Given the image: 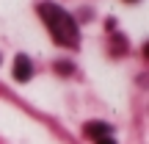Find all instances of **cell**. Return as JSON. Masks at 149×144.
Returning a JSON list of instances; mask_svg holds the SVG:
<instances>
[{"instance_id": "6da1fadb", "label": "cell", "mask_w": 149, "mask_h": 144, "mask_svg": "<svg viewBox=\"0 0 149 144\" xmlns=\"http://www.w3.org/2000/svg\"><path fill=\"white\" fill-rule=\"evenodd\" d=\"M39 14L44 17L50 33H53V39L58 44H64V47H77L80 31H77V22L72 20L69 11H64L61 6H55V3H42V6H39Z\"/></svg>"}, {"instance_id": "7a4b0ae2", "label": "cell", "mask_w": 149, "mask_h": 144, "mask_svg": "<svg viewBox=\"0 0 149 144\" xmlns=\"http://www.w3.org/2000/svg\"><path fill=\"white\" fill-rule=\"evenodd\" d=\"M14 78L19 80V83H28V80L33 78V64L28 55H17L14 58Z\"/></svg>"}, {"instance_id": "3957f363", "label": "cell", "mask_w": 149, "mask_h": 144, "mask_svg": "<svg viewBox=\"0 0 149 144\" xmlns=\"http://www.w3.org/2000/svg\"><path fill=\"white\" fill-rule=\"evenodd\" d=\"M111 125L105 122H86L83 125V136H88V139H105V136H111Z\"/></svg>"}, {"instance_id": "277c9868", "label": "cell", "mask_w": 149, "mask_h": 144, "mask_svg": "<svg viewBox=\"0 0 149 144\" xmlns=\"http://www.w3.org/2000/svg\"><path fill=\"white\" fill-rule=\"evenodd\" d=\"M55 67H58V72H72V64H69V61H64V64H61V61H58V64H55Z\"/></svg>"}, {"instance_id": "5b68a950", "label": "cell", "mask_w": 149, "mask_h": 144, "mask_svg": "<svg viewBox=\"0 0 149 144\" xmlns=\"http://www.w3.org/2000/svg\"><path fill=\"white\" fill-rule=\"evenodd\" d=\"M97 144H116V141H113L111 136H105V139H97Z\"/></svg>"}, {"instance_id": "8992f818", "label": "cell", "mask_w": 149, "mask_h": 144, "mask_svg": "<svg viewBox=\"0 0 149 144\" xmlns=\"http://www.w3.org/2000/svg\"><path fill=\"white\" fill-rule=\"evenodd\" d=\"M130 3H135V0H130Z\"/></svg>"}]
</instances>
